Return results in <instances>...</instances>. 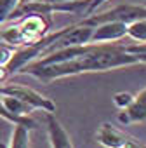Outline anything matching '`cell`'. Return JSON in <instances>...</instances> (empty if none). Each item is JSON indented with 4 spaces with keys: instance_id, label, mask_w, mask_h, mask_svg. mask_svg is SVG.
Segmentation results:
<instances>
[{
    "instance_id": "14",
    "label": "cell",
    "mask_w": 146,
    "mask_h": 148,
    "mask_svg": "<svg viewBox=\"0 0 146 148\" xmlns=\"http://www.w3.org/2000/svg\"><path fill=\"white\" fill-rule=\"evenodd\" d=\"M125 49L134 54L137 58L139 63H146V42H139V44H132V45H125Z\"/></svg>"
},
{
    "instance_id": "10",
    "label": "cell",
    "mask_w": 146,
    "mask_h": 148,
    "mask_svg": "<svg viewBox=\"0 0 146 148\" xmlns=\"http://www.w3.org/2000/svg\"><path fill=\"white\" fill-rule=\"evenodd\" d=\"M0 117L5 119V120H9V122H12L14 125H16V124H26V125H30L31 129H37V122H35L31 117H28V115H16V113L9 112L2 99H0Z\"/></svg>"
},
{
    "instance_id": "2",
    "label": "cell",
    "mask_w": 146,
    "mask_h": 148,
    "mask_svg": "<svg viewBox=\"0 0 146 148\" xmlns=\"http://www.w3.org/2000/svg\"><path fill=\"white\" fill-rule=\"evenodd\" d=\"M50 28V14H25L19 16V19L0 30V40L12 45V47H23V45H31L44 38L49 33Z\"/></svg>"
},
{
    "instance_id": "11",
    "label": "cell",
    "mask_w": 146,
    "mask_h": 148,
    "mask_svg": "<svg viewBox=\"0 0 146 148\" xmlns=\"http://www.w3.org/2000/svg\"><path fill=\"white\" fill-rule=\"evenodd\" d=\"M127 37L136 42H146V18L127 23Z\"/></svg>"
},
{
    "instance_id": "15",
    "label": "cell",
    "mask_w": 146,
    "mask_h": 148,
    "mask_svg": "<svg viewBox=\"0 0 146 148\" xmlns=\"http://www.w3.org/2000/svg\"><path fill=\"white\" fill-rule=\"evenodd\" d=\"M132 94H129V92H118V94H115V98H113V101H115V105L122 110V108H125V106H129L130 105V101H132Z\"/></svg>"
},
{
    "instance_id": "12",
    "label": "cell",
    "mask_w": 146,
    "mask_h": 148,
    "mask_svg": "<svg viewBox=\"0 0 146 148\" xmlns=\"http://www.w3.org/2000/svg\"><path fill=\"white\" fill-rule=\"evenodd\" d=\"M2 101H4V105L7 106V110L12 112V113H16V115H28V113L33 110L30 105H26L25 101H21V99H18V98H12V96H4Z\"/></svg>"
},
{
    "instance_id": "16",
    "label": "cell",
    "mask_w": 146,
    "mask_h": 148,
    "mask_svg": "<svg viewBox=\"0 0 146 148\" xmlns=\"http://www.w3.org/2000/svg\"><path fill=\"white\" fill-rule=\"evenodd\" d=\"M104 2H106V0H91V5H89V16L94 14V12L98 11V7H101Z\"/></svg>"
},
{
    "instance_id": "4",
    "label": "cell",
    "mask_w": 146,
    "mask_h": 148,
    "mask_svg": "<svg viewBox=\"0 0 146 148\" xmlns=\"http://www.w3.org/2000/svg\"><path fill=\"white\" fill-rule=\"evenodd\" d=\"M0 96L18 98L21 101H25L26 105H30L33 110L56 112V105L49 98H45L44 94H40L35 89H30L26 86H19V84H5V86H0Z\"/></svg>"
},
{
    "instance_id": "1",
    "label": "cell",
    "mask_w": 146,
    "mask_h": 148,
    "mask_svg": "<svg viewBox=\"0 0 146 148\" xmlns=\"http://www.w3.org/2000/svg\"><path fill=\"white\" fill-rule=\"evenodd\" d=\"M137 63V58L130 54L125 45L111 42H89L44 54L26 63L19 70V73H30L42 82H50L70 75H78V73L106 71Z\"/></svg>"
},
{
    "instance_id": "8",
    "label": "cell",
    "mask_w": 146,
    "mask_h": 148,
    "mask_svg": "<svg viewBox=\"0 0 146 148\" xmlns=\"http://www.w3.org/2000/svg\"><path fill=\"white\" fill-rule=\"evenodd\" d=\"M45 124H47L50 146H54V148H71L73 146L71 138L63 129V125L57 122V119L54 117V112H45Z\"/></svg>"
},
{
    "instance_id": "7",
    "label": "cell",
    "mask_w": 146,
    "mask_h": 148,
    "mask_svg": "<svg viewBox=\"0 0 146 148\" xmlns=\"http://www.w3.org/2000/svg\"><path fill=\"white\" fill-rule=\"evenodd\" d=\"M118 120L122 124H132V122H146V89H143L139 94H136L129 106L122 108Z\"/></svg>"
},
{
    "instance_id": "9",
    "label": "cell",
    "mask_w": 146,
    "mask_h": 148,
    "mask_svg": "<svg viewBox=\"0 0 146 148\" xmlns=\"http://www.w3.org/2000/svg\"><path fill=\"white\" fill-rule=\"evenodd\" d=\"M30 131H31L30 125H26V124H16L9 146H12V148H25V146H28L30 145V136H28Z\"/></svg>"
},
{
    "instance_id": "17",
    "label": "cell",
    "mask_w": 146,
    "mask_h": 148,
    "mask_svg": "<svg viewBox=\"0 0 146 148\" xmlns=\"http://www.w3.org/2000/svg\"><path fill=\"white\" fill-rule=\"evenodd\" d=\"M21 2H31V0H21Z\"/></svg>"
},
{
    "instance_id": "5",
    "label": "cell",
    "mask_w": 146,
    "mask_h": 148,
    "mask_svg": "<svg viewBox=\"0 0 146 148\" xmlns=\"http://www.w3.org/2000/svg\"><path fill=\"white\" fill-rule=\"evenodd\" d=\"M98 141L108 148H141L144 146L139 139L125 134L111 124H103L98 131Z\"/></svg>"
},
{
    "instance_id": "6",
    "label": "cell",
    "mask_w": 146,
    "mask_h": 148,
    "mask_svg": "<svg viewBox=\"0 0 146 148\" xmlns=\"http://www.w3.org/2000/svg\"><path fill=\"white\" fill-rule=\"evenodd\" d=\"M127 37V23L122 21H108L103 25L94 26L92 35H91V42H117L120 38Z\"/></svg>"
},
{
    "instance_id": "13",
    "label": "cell",
    "mask_w": 146,
    "mask_h": 148,
    "mask_svg": "<svg viewBox=\"0 0 146 148\" xmlns=\"http://www.w3.org/2000/svg\"><path fill=\"white\" fill-rule=\"evenodd\" d=\"M19 4H21V0H0V25L11 19L12 12L16 11Z\"/></svg>"
},
{
    "instance_id": "3",
    "label": "cell",
    "mask_w": 146,
    "mask_h": 148,
    "mask_svg": "<svg viewBox=\"0 0 146 148\" xmlns=\"http://www.w3.org/2000/svg\"><path fill=\"white\" fill-rule=\"evenodd\" d=\"M146 18V5H136V4H125V5H117L110 11L104 12H94L87 18L82 19V25L89 26H98L108 21H122V23H130L136 19Z\"/></svg>"
}]
</instances>
